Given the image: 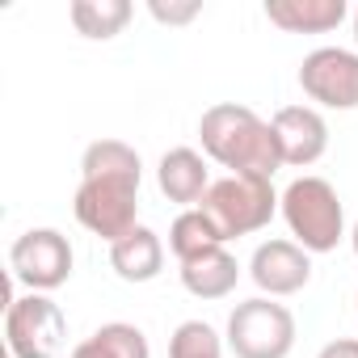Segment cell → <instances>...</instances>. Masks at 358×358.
Wrapping results in <instances>:
<instances>
[{"label": "cell", "mask_w": 358, "mask_h": 358, "mask_svg": "<svg viewBox=\"0 0 358 358\" xmlns=\"http://www.w3.org/2000/svg\"><path fill=\"white\" fill-rule=\"evenodd\" d=\"M139 152L122 139H97L80 156V186L72 199L76 224L101 241H122L139 215Z\"/></svg>", "instance_id": "cell-1"}, {"label": "cell", "mask_w": 358, "mask_h": 358, "mask_svg": "<svg viewBox=\"0 0 358 358\" xmlns=\"http://www.w3.org/2000/svg\"><path fill=\"white\" fill-rule=\"evenodd\" d=\"M199 139H203V152L215 164H224L232 177H266L270 182L278 169H287L274 127L262 122L249 106L215 101L199 118Z\"/></svg>", "instance_id": "cell-2"}, {"label": "cell", "mask_w": 358, "mask_h": 358, "mask_svg": "<svg viewBox=\"0 0 358 358\" xmlns=\"http://www.w3.org/2000/svg\"><path fill=\"white\" fill-rule=\"evenodd\" d=\"M278 211H282L295 245L308 249V253H333L337 241L345 236L341 199L324 177H295V182L282 190Z\"/></svg>", "instance_id": "cell-3"}, {"label": "cell", "mask_w": 358, "mask_h": 358, "mask_svg": "<svg viewBox=\"0 0 358 358\" xmlns=\"http://www.w3.org/2000/svg\"><path fill=\"white\" fill-rule=\"evenodd\" d=\"M282 194H274V182H266V177H220V182H211V190L203 194L199 211L220 228L224 245L236 241V236H253L262 232L274 211H278Z\"/></svg>", "instance_id": "cell-4"}, {"label": "cell", "mask_w": 358, "mask_h": 358, "mask_svg": "<svg viewBox=\"0 0 358 358\" xmlns=\"http://www.w3.org/2000/svg\"><path fill=\"white\" fill-rule=\"evenodd\" d=\"M228 350L236 358H287L295 350L291 308L270 299V295L236 303L228 316Z\"/></svg>", "instance_id": "cell-5"}, {"label": "cell", "mask_w": 358, "mask_h": 358, "mask_svg": "<svg viewBox=\"0 0 358 358\" xmlns=\"http://www.w3.org/2000/svg\"><path fill=\"white\" fill-rule=\"evenodd\" d=\"M64 337H68V320L51 295H38V291L9 295L5 341L13 358H55L64 350Z\"/></svg>", "instance_id": "cell-6"}, {"label": "cell", "mask_w": 358, "mask_h": 358, "mask_svg": "<svg viewBox=\"0 0 358 358\" xmlns=\"http://www.w3.org/2000/svg\"><path fill=\"white\" fill-rule=\"evenodd\" d=\"M72 245L59 228H30L13 241L9 249V274L13 282H22L26 291H55L72 278Z\"/></svg>", "instance_id": "cell-7"}, {"label": "cell", "mask_w": 358, "mask_h": 358, "mask_svg": "<svg viewBox=\"0 0 358 358\" xmlns=\"http://www.w3.org/2000/svg\"><path fill=\"white\" fill-rule=\"evenodd\" d=\"M299 89L324 110H358V51L316 47L299 64Z\"/></svg>", "instance_id": "cell-8"}, {"label": "cell", "mask_w": 358, "mask_h": 358, "mask_svg": "<svg viewBox=\"0 0 358 358\" xmlns=\"http://www.w3.org/2000/svg\"><path fill=\"white\" fill-rule=\"evenodd\" d=\"M249 278L257 282L262 295L270 299H282V295H295L308 287L312 278V253L299 249L295 241H266L257 245L253 262H249Z\"/></svg>", "instance_id": "cell-9"}, {"label": "cell", "mask_w": 358, "mask_h": 358, "mask_svg": "<svg viewBox=\"0 0 358 358\" xmlns=\"http://www.w3.org/2000/svg\"><path fill=\"white\" fill-rule=\"evenodd\" d=\"M274 139H278V152H282V164L291 169H308L324 156L329 148V122L316 106H282L274 118Z\"/></svg>", "instance_id": "cell-10"}, {"label": "cell", "mask_w": 358, "mask_h": 358, "mask_svg": "<svg viewBox=\"0 0 358 358\" xmlns=\"http://www.w3.org/2000/svg\"><path fill=\"white\" fill-rule=\"evenodd\" d=\"M156 186H160V194H164L169 203H177V207H186V211L199 207L203 194L211 190L207 160H203L194 148H173V152H164L160 164H156Z\"/></svg>", "instance_id": "cell-11"}, {"label": "cell", "mask_w": 358, "mask_h": 358, "mask_svg": "<svg viewBox=\"0 0 358 358\" xmlns=\"http://www.w3.org/2000/svg\"><path fill=\"white\" fill-rule=\"evenodd\" d=\"M345 0H266L270 26L287 34H329L345 22Z\"/></svg>", "instance_id": "cell-12"}, {"label": "cell", "mask_w": 358, "mask_h": 358, "mask_svg": "<svg viewBox=\"0 0 358 358\" xmlns=\"http://www.w3.org/2000/svg\"><path fill=\"white\" fill-rule=\"evenodd\" d=\"M110 266L122 282H152L164 270V245L152 228H131L122 241L110 245Z\"/></svg>", "instance_id": "cell-13"}, {"label": "cell", "mask_w": 358, "mask_h": 358, "mask_svg": "<svg viewBox=\"0 0 358 358\" xmlns=\"http://www.w3.org/2000/svg\"><path fill=\"white\" fill-rule=\"evenodd\" d=\"M236 282H241V266L224 245L182 262V287L194 299H224V295L236 291Z\"/></svg>", "instance_id": "cell-14"}, {"label": "cell", "mask_w": 358, "mask_h": 358, "mask_svg": "<svg viewBox=\"0 0 358 358\" xmlns=\"http://www.w3.org/2000/svg\"><path fill=\"white\" fill-rule=\"evenodd\" d=\"M68 358H152V345H148L143 329H135L127 320H110V324L93 329Z\"/></svg>", "instance_id": "cell-15"}, {"label": "cell", "mask_w": 358, "mask_h": 358, "mask_svg": "<svg viewBox=\"0 0 358 358\" xmlns=\"http://www.w3.org/2000/svg\"><path fill=\"white\" fill-rule=\"evenodd\" d=\"M68 17H72V26H76L80 38L106 43V38H114V34L127 30V22L135 17V9L127 5V0H72Z\"/></svg>", "instance_id": "cell-16"}, {"label": "cell", "mask_w": 358, "mask_h": 358, "mask_svg": "<svg viewBox=\"0 0 358 358\" xmlns=\"http://www.w3.org/2000/svg\"><path fill=\"white\" fill-rule=\"evenodd\" d=\"M220 245H224L220 228H215L199 207L182 211V215L173 220V228H169V249H173L177 262H190V257H199V253H207V249H220Z\"/></svg>", "instance_id": "cell-17"}, {"label": "cell", "mask_w": 358, "mask_h": 358, "mask_svg": "<svg viewBox=\"0 0 358 358\" xmlns=\"http://www.w3.org/2000/svg\"><path fill=\"white\" fill-rule=\"evenodd\" d=\"M169 358H224V341L207 320H186L169 337Z\"/></svg>", "instance_id": "cell-18"}, {"label": "cell", "mask_w": 358, "mask_h": 358, "mask_svg": "<svg viewBox=\"0 0 358 358\" xmlns=\"http://www.w3.org/2000/svg\"><path fill=\"white\" fill-rule=\"evenodd\" d=\"M152 17L156 22H169V26H182V22H190V17H199V5H152Z\"/></svg>", "instance_id": "cell-19"}, {"label": "cell", "mask_w": 358, "mask_h": 358, "mask_svg": "<svg viewBox=\"0 0 358 358\" xmlns=\"http://www.w3.org/2000/svg\"><path fill=\"white\" fill-rule=\"evenodd\" d=\"M316 358H358V337H337V341H329Z\"/></svg>", "instance_id": "cell-20"}, {"label": "cell", "mask_w": 358, "mask_h": 358, "mask_svg": "<svg viewBox=\"0 0 358 358\" xmlns=\"http://www.w3.org/2000/svg\"><path fill=\"white\" fill-rule=\"evenodd\" d=\"M350 245H354V253H358V224H354V236H350Z\"/></svg>", "instance_id": "cell-21"}, {"label": "cell", "mask_w": 358, "mask_h": 358, "mask_svg": "<svg viewBox=\"0 0 358 358\" xmlns=\"http://www.w3.org/2000/svg\"><path fill=\"white\" fill-rule=\"evenodd\" d=\"M354 43H358V9H354Z\"/></svg>", "instance_id": "cell-22"}]
</instances>
